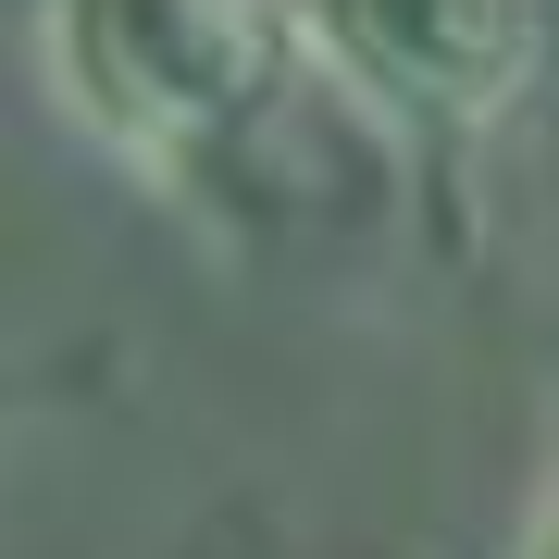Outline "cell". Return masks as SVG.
<instances>
[{"label": "cell", "mask_w": 559, "mask_h": 559, "mask_svg": "<svg viewBox=\"0 0 559 559\" xmlns=\"http://www.w3.org/2000/svg\"><path fill=\"white\" fill-rule=\"evenodd\" d=\"M0 423H13V385H0Z\"/></svg>", "instance_id": "cell-3"}, {"label": "cell", "mask_w": 559, "mask_h": 559, "mask_svg": "<svg viewBox=\"0 0 559 559\" xmlns=\"http://www.w3.org/2000/svg\"><path fill=\"white\" fill-rule=\"evenodd\" d=\"M299 75L373 124V150L423 187L448 249H473V175L535 100L547 62V0H274Z\"/></svg>", "instance_id": "cell-2"}, {"label": "cell", "mask_w": 559, "mask_h": 559, "mask_svg": "<svg viewBox=\"0 0 559 559\" xmlns=\"http://www.w3.org/2000/svg\"><path fill=\"white\" fill-rule=\"evenodd\" d=\"M38 75L87 150L212 200L274 138L299 50L274 0H38Z\"/></svg>", "instance_id": "cell-1"}]
</instances>
